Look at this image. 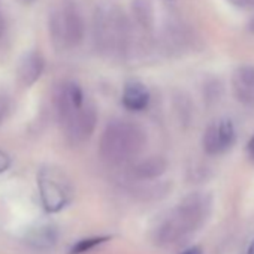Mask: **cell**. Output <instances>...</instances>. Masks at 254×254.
<instances>
[{
	"label": "cell",
	"mask_w": 254,
	"mask_h": 254,
	"mask_svg": "<svg viewBox=\"0 0 254 254\" xmlns=\"http://www.w3.org/2000/svg\"><path fill=\"white\" fill-rule=\"evenodd\" d=\"M145 144L144 132L127 121H115L106 127L100 142L102 156L114 163H121L136 156Z\"/></svg>",
	"instance_id": "1"
},
{
	"label": "cell",
	"mask_w": 254,
	"mask_h": 254,
	"mask_svg": "<svg viewBox=\"0 0 254 254\" xmlns=\"http://www.w3.org/2000/svg\"><path fill=\"white\" fill-rule=\"evenodd\" d=\"M202 205L203 202L197 196L187 199L160 227L159 238L162 239V242H172L184 233L193 230L203 218Z\"/></svg>",
	"instance_id": "2"
},
{
	"label": "cell",
	"mask_w": 254,
	"mask_h": 254,
	"mask_svg": "<svg viewBox=\"0 0 254 254\" xmlns=\"http://www.w3.org/2000/svg\"><path fill=\"white\" fill-rule=\"evenodd\" d=\"M50 30L56 45L73 47L78 45L84 36V23L75 6L66 3L51 15Z\"/></svg>",
	"instance_id": "3"
},
{
	"label": "cell",
	"mask_w": 254,
	"mask_h": 254,
	"mask_svg": "<svg viewBox=\"0 0 254 254\" xmlns=\"http://www.w3.org/2000/svg\"><path fill=\"white\" fill-rule=\"evenodd\" d=\"M39 191L42 205L50 212L60 211L72 196L69 180L56 168H45L39 172Z\"/></svg>",
	"instance_id": "4"
},
{
	"label": "cell",
	"mask_w": 254,
	"mask_h": 254,
	"mask_svg": "<svg viewBox=\"0 0 254 254\" xmlns=\"http://www.w3.org/2000/svg\"><path fill=\"white\" fill-rule=\"evenodd\" d=\"M233 88L239 100L254 102V66H242L235 72Z\"/></svg>",
	"instance_id": "5"
},
{
	"label": "cell",
	"mask_w": 254,
	"mask_h": 254,
	"mask_svg": "<svg viewBox=\"0 0 254 254\" xmlns=\"http://www.w3.org/2000/svg\"><path fill=\"white\" fill-rule=\"evenodd\" d=\"M150 100V94L148 90L139 84V82H133L129 84L124 88L123 93V103L127 109H132V111H142L147 108Z\"/></svg>",
	"instance_id": "6"
},
{
	"label": "cell",
	"mask_w": 254,
	"mask_h": 254,
	"mask_svg": "<svg viewBox=\"0 0 254 254\" xmlns=\"http://www.w3.org/2000/svg\"><path fill=\"white\" fill-rule=\"evenodd\" d=\"M42 69H44L42 59L38 54H29L20 64V70H18L20 81L26 85L33 84L39 78Z\"/></svg>",
	"instance_id": "7"
},
{
	"label": "cell",
	"mask_w": 254,
	"mask_h": 254,
	"mask_svg": "<svg viewBox=\"0 0 254 254\" xmlns=\"http://www.w3.org/2000/svg\"><path fill=\"white\" fill-rule=\"evenodd\" d=\"M203 150L208 153V154H220L223 151L227 150L223 138H221V133H220V127H218V123H214L211 124L206 132H205V136H203Z\"/></svg>",
	"instance_id": "8"
},
{
	"label": "cell",
	"mask_w": 254,
	"mask_h": 254,
	"mask_svg": "<svg viewBox=\"0 0 254 254\" xmlns=\"http://www.w3.org/2000/svg\"><path fill=\"white\" fill-rule=\"evenodd\" d=\"M165 171H166V162L160 157H151L138 165L136 175L142 180H153L160 177Z\"/></svg>",
	"instance_id": "9"
},
{
	"label": "cell",
	"mask_w": 254,
	"mask_h": 254,
	"mask_svg": "<svg viewBox=\"0 0 254 254\" xmlns=\"http://www.w3.org/2000/svg\"><path fill=\"white\" fill-rule=\"evenodd\" d=\"M133 12L139 24L144 27L153 26V6L150 3V0H135L133 2Z\"/></svg>",
	"instance_id": "10"
},
{
	"label": "cell",
	"mask_w": 254,
	"mask_h": 254,
	"mask_svg": "<svg viewBox=\"0 0 254 254\" xmlns=\"http://www.w3.org/2000/svg\"><path fill=\"white\" fill-rule=\"evenodd\" d=\"M218 127H220V133H221V138L226 144V147L229 148L233 141H235V129H233V124L230 120H221L218 121Z\"/></svg>",
	"instance_id": "11"
},
{
	"label": "cell",
	"mask_w": 254,
	"mask_h": 254,
	"mask_svg": "<svg viewBox=\"0 0 254 254\" xmlns=\"http://www.w3.org/2000/svg\"><path fill=\"white\" fill-rule=\"evenodd\" d=\"M106 238H91V239H82L79 241L73 248H72V254H81V253H85L88 250H91L93 247L99 245L100 242H103Z\"/></svg>",
	"instance_id": "12"
},
{
	"label": "cell",
	"mask_w": 254,
	"mask_h": 254,
	"mask_svg": "<svg viewBox=\"0 0 254 254\" xmlns=\"http://www.w3.org/2000/svg\"><path fill=\"white\" fill-rule=\"evenodd\" d=\"M8 166H9V159H8V156H6L5 153L0 151V174L5 172V171L8 169Z\"/></svg>",
	"instance_id": "13"
},
{
	"label": "cell",
	"mask_w": 254,
	"mask_h": 254,
	"mask_svg": "<svg viewBox=\"0 0 254 254\" xmlns=\"http://www.w3.org/2000/svg\"><path fill=\"white\" fill-rule=\"evenodd\" d=\"M6 112H8V103H6L5 99L0 97V120H2L6 115Z\"/></svg>",
	"instance_id": "14"
},
{
	"label": "cell",
	"mask_w": 254,
	"mask_h": 254,
	"mask_svg": "<svg viewBox=\"0 0 254 254\" xmlns=\"http://www.w3.org/2000/svg\"><path fill=\"white\" fill-rule=\"evenodd\" d=\"M248 154H250L251 160H254V136L248 142Z\"/></svg>",
	"instance_id": "15"
},
{
	"label": "cell",
	"mask_w": 254,
	"mask_h": 254,
	"mask_svg": "<svg viewBox=\"0 0 254 254\" xmlns=\"http://www.w3.org/2000/svg\"><path fill=\"white\" fill-rule=\"evenodd\" d=\"M183 254H202V251H200V248H199V247H193V248L186 250Z\"/></svg>",
	"instance_id": "16"
},
{
	"label": "cell",
	"mask_w": 254,
	"mask_h": 254,
	"mask_svg": "<svg viewBox=\"0 0 254 254\" xmlns=\"http://www.w3.org/2000/svg\"><path fill=\"white\" fill-rule=\"evenodd\" d=\"M232 2L236 3V5H242V6H244V5H247V3L250 2V0H232Z\"/></svg>",
	"instance_id": "17"
},
{
	"label": "cell",
	"mask_w": 254,
	"mask_h": 254,
	"mask_svg": "<svg viewBox=\"0 0 254 254\" xmlns=\"http://www.w3.org/2000/svg\"><path fill=\"white\" fill-rule=\"evenodd\" d=\"M248 254H254V241L250 244V247H248Z\"/></svg>",
	"instance_id": "18"
},
{
	"label": "cell",
	"mask_w": 254,
	"mask_h": 254,
	"mask_svg": "<svg viewBox=\"0 0 254 254\" xmlns=\"http://www.w3.org/2000/svg\"><path fill=\"white\" fill-rule=\"evenodd\" d=\"M2 30H3V23H2V20H0V33H2Z\"/></svg>",
	"instance_id": "19"
}]
</instances>
